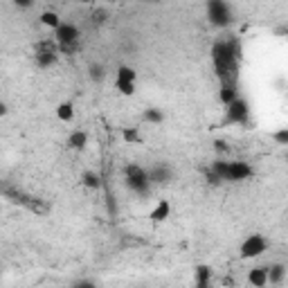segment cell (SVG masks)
I'll list each match as a JSON object with an SVG mask.
<instances>
[{
	"instance_id": "cell-1",
	"label": "cell",
	"mask_w": 288,
	"mask_h": 288,
	"mask_svg": "<svg viewBox=\"0 0 288 288\" xmlns=\"http://www.w3.org/2000/svg\"><path fill=\"white\" fill-rule=\"evenodd\" d=\"M207 16L209 23L216 27H225L232 23V12L225 0H207Z\"/></svg>"
},
{
	"instance_id": "cell-2",
	"label": "cell",
	"mask_w": 288,
	"mask_h": 288,
	"mask_svg": "<svg viewBox=\"0 0 288 288\" xmlns=\"http://www.w3.org/2000/svg\"><path fill=\"white\" fill-rule=\"evenodd\" d=\"M7 196L14 200V203H21L27 212L36 214V216H45L50 214V205L43 203L41 198H34V196H25V194H18V191H7Z\"/></svg>"
},
{
	"instance_id": "cell-3",
	"label": "cell",
	"mask_w": 288,
	"mask_h": 288,
	"mask_svg": "<svg viewBox=\"0 0 288 288\" xmlns=\"http://www.w3.org/2000/svg\"><path fill=\"white\" fill-rule=\"evenodd\" d=\"M225 110H228V115H225V122L228 124H243L248 119V102L241 97H234L232 102L225 106Z\"/></svg>"
},
{
	"instance_id": "cell-4",
	"label": "cell",
	"mask_w": 288,
	"mask_h": 288,
	"mask_svg": "<svg viewBox=\"0 0 288 288\" xmlns=\"http://www.w3.org/2000/svg\"><path fill=\"white\" fill-rule=\"evenodd\" d=\"M268 248V241L261 237V234H252L248 237L246 241L241 243V257L243 259H254V257H261Z\"/></svg>"
},
{
	"instance_id": "cell-5",
	"label": "cell",
	"mask_w": 288,
	"mask_h": 288,
	"mask_svg": "<svg viewBox=\"0 0 288 288\" xmlns=\"http://www.w3.org/2000/svg\"><path fill=\"white\" fill-rule=\"evenodd\" d=\"M52 32H54V41L59 47L61 45H75V43L79 41V27L72 25V23H61V25Z\"/></svg>"
},
{
	"instance_id": "cell-6",
	"label": "cell",
	"mask_w": 288,
	"mask_h": 288,
	"mask_svg": "<svg viewBox=\"0 0 288 288\" xmlns=\"http://www.w3.org/2000/svg\"><path fill=\"white\" fill-rule=\"evenodd\" d=\"M252 176V167L246 162H228V174L225 180L230 182H239V180H248Z\"/></svg>"
},
{
	"instance_id": "cell-7",
	"label": "cell",
	"mask_w": 288,
	"mask_h": 288,
	"mask_svg": "<svg viewBox=\"0 0 288 288\" xmlns=\"http://www.w3.org/2000/svg\"><path fill=\"white\" fill-rule=\"evenodd\" d=\"M126 185L131 187L135 194H149V187H151V182H149V176L142 174V176H133V178H126Z\"/></svg>"
},
{
	"instance_id": "cell-8",
	"label": "cell",
	"mask_w": 288,
	"mask_h": 288,
	"mask_svg": "<svg viewBox=\"0 0 288 288\" xmlns=\"http://www.w3.org/2000/svg\"><path fill=\"white\" fill-rule=\"evenodd\" d=\"M248 281H250L254 288L268 286V268H252L250 275H248Z\"/></svg>"
},
{
	"instance_id": "cell-9",
	"label": "cell",
	"mask_w": 288,
	"mask_h": 288,
	"mask_svg": "<svg viewBox=\"0 0 288 288\" xmlns=\"http://www.w3.org/2000/svg\"><path fill=\"white\" fill-rule=\"evenodd\" d=\"M169 212H171V205L167 203V200H160V203L156 205V207L151 209V221H156V223H160V221H167L169 219Z\"/></svg>"
},
{
	"instance_id": "cell-10",
	"label": "cell",
	"mask_w": 288,
	"mask_h": 288,
	"mask_svg": "<svg viewBox=\"0 0 288 288\" xmlns=\"http://www.w3.org/2000/svg\"><path fill=\"white\" fill-rule=\"evenodd\" d=\"M234 97H239L237 93V84H221V90H219V99L223 106H228Z\"/></svg>"
},
{
	"instance_id": "cell-11",
	"label": "cell",
	"mask_w": 288,
	"mask_h": 288,
	"mask_svg": "<svg viewBox=\"0 0 288 288\" xmlns=\"http://www.w3.org/2000/svg\"><path fill=\"white\" fill-rule=\"evenodd\" d=\"M88 144V135H86V131H72L70 137H68V147L70 149H77V151H81V149Z\"/></svg>"
},
{
	"instance_id": "cell-12",
	"label": "cell",
	"mask_w": 288,
	"mask_h": 288,
	"mask_svg": "<svg viewBox=\"0 0 288 288\" xmlns=\"http://www.w3.org/2000/svg\"><path fill=\"white\" fill-rule=\"evenodd\" d=\"M38 21H41L43 27H50V30H56V27L61 25V18H59V14L56 12H43Z\"/></svg>"
},
{
	"instance_id": "cell-13",
	"label": "cell",
	"mask_w": 288,
	"mask_h": 288,
	"mask_svg": "<svg viewBox=\"0 0 288 288\" xmlns=\"http://www.w3.org/2000/svg\"><path fill=\"white\" fill-rule=\"evenodd\" d=\"M147 176H149V182H167L169 180V169L167 167H156V169H151V171H147Z\"/></svg>"
},
{
	"instance_id": "cell-14",
	"label": "cell",
	"mask_w": 288,
	"mask_h": 288,
	"mask_svg": "<svg viewBox=\"0 0 288 288\" xmlns=\"http://www.w3.org/2000/svg\"><path fill=\"white\" fill-rule=\"evenodd\" d=\"M56 117L61 119V122H72V117H75V106H72L70 102H63L56 106Z\"/></svg>"
},
{
	"instance_id": "cell-15",
	"label": "cell",
	"mask_w": 288,
	"mask_h": 288,
	"mask_svg": "<svg viewBox=\"0 0 288 288\" xmlns=\"http://www.w3.org/2000/svg\"><path fill=\"white\" fill-rule=\"evenodd\" d=\"M81 182H84V187H88V189H99V187H102V178H99L95 171H84V174H81Z\"/></svg>"
},
{
	"instance_id": "cell-16",
	"label": "cell",
	"mask_w": 288,
	"mask_h": 288,
	"mask_svg": "<svg viewBox=\"0 0 288 288\" xmlns=\"http://www.w3.org/2000/svg\"><path fill=\"white\" fill-rule=\"evenodd\" d=\"M284 272L286 268L281 266V263H275V266L268 268V284H277V281L284 279Z\"/></svg>"
},
{
	"instance_id": "cell-17",
	"label": "cell",
	"mask_w": 288,
	"mask_h": 288,
	"mask_svg": "<svg viewBox=\"0 0 288 288\" xmlns=\"http://www.w3.org/2000/svg\"><path fill=\"white\" fill-rule=\"evenodd\" d=\"M209 277H212V270H209L207 266H198L196 268V284L200 288L209 286Z\"/></svg>"
},
{
	"instance_id": "cell-18",
	"label": "cell",
	"mask_w": 288,
	"mask_h": 288,
	"mask_svg": "<svg viewBox=\"0 0 288 288\" xmlns=\"http://www.w3.org/2000/svg\"><path fill=\"white\" fill-rule=\"evenodd\" d=\"M54 61H56L54 52H36V65H41V68H47V65H52Z\"/></svg>"
},
{
	"instance_id": "cell-19",
	"label": "cell",
	"mask_w": 288,
	"mask_h": 288,
	"mask_svg": "<svg viewBox=\"0 0 288 288\" xmlns=\"http://www.w3.org/2000/svg\"><path fill=\"white\" fill-rule=\"evenodd\" d=\"M135 70L133 68H128V65H122V68L117 70V79L115 81H133V84H135Z\"/></svg>"
},
{
	"instance_id": "cell-20",
	"label": "cell",
	"mask_w": 288,
	"mask_h": 288,
	"mask_svg": "<svg viewBox=\"0 0 288 288\" xmlns=\"http://www.w3.org/2000/svg\"><path fill=\"white\" fill-rule=\"evenodd\" d=\"M162 110H158V108H147L144 110V122H151V124H160L162 122Z\"/></svg>"
},
{
	"instance_id": "cell-21",
	"label": "cell",
	"mask_w": 288,
	"mask_h": 288,
	"mask_svg": "<svg viewBox=\"0 0 288 288\" xmlns=\"http://www.w3.org/2000/svg\"><path fill=\"white\" fill-rule=\"evenodd\" d=\"M124 140H126V144H140L142 142V135H140V131H137L135 126H131V128H126V131H124Z\"/></svg>"
},
{
	"instance_id": "cell-22",
	"label": "cell",
	"mask_w": 288,
	"mask_h": 288,
	"mask_svg": "<svg viewBox=\"0 0 288 288\" xmlns=\"http://www.w3.org/2000/svg\"><path fill=\"white\" fill-rule=\"evenodd\" d=\"M88 72H90V79L93 81H102L104 79V65L102 63H90V68H88Z\"/></svg>"
},
{
	"instance_id": "cell-23",
	"label": "cell",
	"mask_w": 288,
	"mask_h": 288,
	"mask_svg": "<svg viewBox=\"0 0 288 288\" xmlns=\"http://www.w3.org/2000/svg\"><path fill=\"white\" fill-rule=\"evenodd\" d=\"M115 88H117L122 95H133L135 93V84H133V81H115Z\"/></svg>"
},
{
	"instance_id": "cell-24",
	"label": "cell",
	"mask_w": 288,
	"mask_h": 288,
	"mask_svg": "<svg viewBox=\"0 0 288 288\" xmlns=\"http://www.w3.org/2000/svg\"><path fill=\"white\" fill-rule=\"evenodd\" d=\"M90 18H93V25H102V23H106L108 12L106 9H95V12L90 14Z\"/></svg>"
},
{
	"instance_id": "cell-25",
	"label": "cell",
	"mask_w": 288,
	"mask_h": 288,
	"mask_svg": "<svg viewBox=\"0 0 288 288\" xmlns=\"http://www.w3.org/2000/svg\"><path fill=\"white\" fill-rule=\"evenodd\" d=\"M272 140H275L277 144H288V131L286 128H281V131L272 133Z\"/></svg>"
},
{
	"instance_id": "cell-26",
	"label": "cell",
	"mask_w": 288,
	"mask_h": 288,
	"mask_svg": "<svg viewBox=\"0 0 288 288\" xmlns=\"http://www.w3.org/2000/svg\"><path fill=\"white\" fill-rule=\"evenodd\" d=\"M14 5L21 7V9H30L32 5H34V0H14Z\"/></svg>"
},
{
	"instance_id": "cell-27",
	"label": "cell",
	"mask_w": 288,
	"mask_h": 288,
	"mask_svg": "<svg viewBox=\"0 0 288 288\" xmlns=\"http://www.w3.org/2000/svg\"><path fill=\"white\" fill-rule=\"evenodd\" d=\"M214 149H219V151L225 153V151H228V144H225L223 140H216V142H214Z\"/></svg>"
},
{
	"instance_id": "cell-28",
	"label": "cell",
	"mask_w": 288,
	"mask_h": 288,
	"mask_svg": "<svg viewBox=\"0 0 288 288\" xmlns=\"http://www.w3.org/2000/svg\"><path fill=\"white\" fill-rule=\"evenodd\" d=\"M5 113H7V106H5V104H0V117H3Z\"/></svg>"
},
{
	"instance_id": "cell-29",
	"label": "cell",
	"mask_w": 288,
	"mask_h": 288,
	"mask_svg": "<svg viewBox=\"0 0 288 288\" xmlns=\"http://www.w3.org/2000/svg\"><path fill=\"white\" fill-rule=\"evenodd\" d=\"M81 5H90V3H95V0H79Z\"/></svg>"
},
{
	"instance_id": "cell-30",
	"label": "cell",
	"mask_w": 288,
	"mask_h": 288,
	"mask_svg": "<svg viewBox=\"0 0 288 288\" xmlns=\"http://www.w3.org/2000/svg\"><path fill=\"white\" fill-rule=\"evenodd\" d=\"M149 3H156V0H149Z\"/></svg>"
}]
</instances>
